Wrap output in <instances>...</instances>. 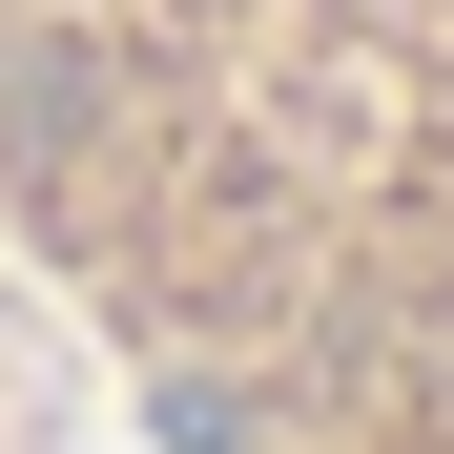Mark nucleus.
Listing matches in <instances>:
<instances>
[{
  "mask_svg": "<svg viewBox=\"0 0 454 454\" xmlns=\"http://www.w3.org/2000/svg\"><path fill=\"white\" fill-rule=\"evenodd\" d=\"M0 248L145 454H454V0H0Z\"/></svg>",
  "mask_w": 454,
  "mask_h": 454,
  "instance_id": "f257e3e1",
  "label": "nucleus"
}]
</instances>
